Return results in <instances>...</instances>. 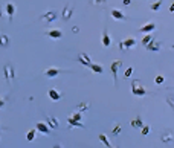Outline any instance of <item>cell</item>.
<instances>
[{"instance_id":"6da1fadb","label":"cell","mask_w":174,"mask_h":148,"mask_svg":"<svg viewBox=\"0 0 174 148\" xmlns=\"http://www.w3.org/2000/svg\"><path fill=\"white\" fill-rule=\"evenodd\" d=\"M131 93H133L134 96H144V95H147L148 92H147L145 86H144L139 80H134V81H131Z\"/></svg>"},{"instance_id":"7a4b0ae2","label":"cell","mask_w":174,"mask_h":148,"mask_svg":"<svg viewBox=\"0 0 174 148\" xmlns=\"http://www.w3.org/2000/svg\"><path fill=\"white\" fill-rule=\"evenodd\" d=\"M3 75H5V80H6L8 84H11L14 81V78H15V69H14V66L11 63H6L3 66Z\"/></svg>"},{"instance_id":"3957f363","label":"cell","mask_w":174,"mask_h":148,"mask_svg":"<svg viewBox=\"0 0 174 148\" xmlns=\"http://www.w3.org/2000/svg\"><path fill=\"white\" fill-rule=\"evenodd\" d=\"M121 66H122V61H121V60H113L112 64H110V72H112L113 84H115V86H116V81H118V70H119Z\"/></svg>"},{"instance_id":"277c9868","label":"cell","mask_w":174,"mask_h":148,"mask_svg":"<svg viewBox=\"0 0 174 148\" xmlns=\"http://www.w3.org/2000/svg\"><path fill=\"white\" fill-rule=\"evenodd\" d=\"M43 21H46V23H54L57 18H58V12L57 11H54V9H51V11H46L41 17H40Z\"/></svg>"},{"instance_id":"5b68a950","label":"cell","mask_w":174,"mask_h":148,"mask_svg":"<svg viewBox=\"0 0 174 148\" xmlns=\"http://www.w3.org/2000/svg\"><path fill=\"white\" fill-rule=\"evenodd\" d=\"M63 72H67V70H63V69H58V67H49V69L44 70V77L46 78H55Z\"/></svg>"},{"instance_id":"8992f818","label":"cell","mask_w":174,"mask_h":148,"mask_svg":"<svg viewBox=\"0 0 174 148\" xmlns=\"http://www.w3.org/2000/svg\"><path fill=\"white\" fill-rule=\"evenodd\" d=\"M72 14H73V5H66L64 9L61 11V18L64 21H69L70 17H72Z\"/></svg>"},{"instance_id":"52a82bcc","label":"cell","mask_w":174,"mask_h":148,"mask_svg":"<svg viewBox=\"0 0 174 148\" xmlns=\"http://www.w3.org/2000/svg\"><path fill=\"white\" fill-rule=\"evenodd\" d=\"M147 51H151V52H159L160 51V47H162V43L160 41H156V38H153L150 43H148L147 46Z\"/></svg>"},{"instance_id":"ba28073f","label":"cell","mask_w":174,"mask_h":148,"mask_svg":"<svg viewBox=\"0 0 174 148\" xmlns=\"http://www.w3.org/2000/svg\"><path fill=\"white\" fill-rule=\"evenodd\" d=\"M134 46H136V38H133V37H128V38H125V40H122L124 52L130 51V49H131V47H134Z\"/></svg>"},{"instance_id":"9c48e42d","label":"cell","mask_w":174,"mask_h":148,"mask_svg":"<svg viewBox=\"0 0 174 148\" xmlns=\"http://www.w3.org/2000/svg\"><path fill=\"white\" fill-rule=\"evenodd\" d=\"M44 35L49 37V38H52V40H60L63 37V31L61 29H51V31H46Z\"/></svg>"},{"instance_id":"30bf717a","label":"cell","mask_w":174,"mask_h":148,"mask_svg":"<svg viewBox=\"0 0 174 148\" xmlns=\"http://www.w3.org/2000/svg\"><path fill=\"white\" fill-rule=\"evenodd\" d=\"M110 14H112V17H113V18H116V20H122V21H127V20H128V17H127L125 14H124L121 9H116V8H115V9H112V11H110Z\"/></svg>"},{"instance_id":"8fae6325","label":"cell","mask_w":174,"mask_h":148,"mask_svg":"<svg viewBox=\"0 0 174 148\" xmlns=\"http://www.w3.org/2000/svg\"><path fill=\"white\" fill-rule=\"evenodd\" d=\"M77 60H78L80 64H83V66H86V67H89L90 63H92V60L89 58V55L84 54V52H83V54H78V55H77Z\"/></svg>"},{"instance_id":"7c38bea8","label":"cell","mask_w":174,"mask_h":148,"mask_svg":"<svg viewBox=\"0 0 174 148\" xmlns=\"http://www.w3.org/2000/svg\"><path fill=\"white\" fill-rule=\"evenodd\" d=\"M35 130L40 131V133H44V134H51V128H49L47 124H44V122H37Z\"/></svg>"},{"instance_id":"4fadbf2b","label":"cell","mask_w":174,"mask_h":148,"mask_svg":"<svg viewBox=\"0 0 174 148\" xmlns=\"http://www.w3.org/2000/svg\"><path fill=\"white\" fill-rule=\"evenodd\" d=\"M47 95H49V98H51L52 101H60L61 98H63V95H61L58 90H55V89H49Z\"/></svg>"},{"instance_id":"5bb4252c","label":"cell","mask_w":174,"mask_h":148,"mask_svg":"<svg viewBox=\"0 0 174 148\" xmlns=\"http://www.w3.org/2000/svg\"><path fill=\"white\" fill-rule=\"evenodd\" d=\"M46 124H47V127L49 128H58V119L57 118H54V116H47L46 118Z\"/></svg>"},{"instance_id":"9a60e30c","label":"cell","mask_w":174,"mask_h":148,"mask_svg":"<svg viewBox=\"0 0 174 148\" xmlns=\"http://www.w3.org/2000/svg\"><path fill=\"white\" fill-rule=\"evenodd\" d=\"M156 29V23H153V21H150V23H147V24H144V26H141L139 28V32H151V31H154Z\"/></svg>"},{"instance_id":"2e32d148","label":"cell","mask_w":174,"mask_h":148,"mask_svg":"<svg viewBox=\"0 0 174 148\" xmlns=\"http://www.w3.org/2000/svg\"><path fill=\"white\" fill-rule=\"evenodd\" d=\"M6 14H8V17H9V21H12V18H14V14H15V5L14 3H8L6 5Z\"/></svg>"},{"instance_id":"e0dca14e","label":"cell","mask_w":174,"mask_h":148,"mask_svg":"<svg viewBox=\"0 0 174 148\" xmlns=\"http://www.w3.org/2000/svg\"><path fill=\"white\" fill-rule=\"evenodd\" d=\"M103 44H104V47H109L112 44V38H110V34L107 29L103 31Z\"/></svg>"},{"instance_id":"ac0fdd59","label":"cell","mask_w":174,"mask_h":148,"mask_svg":"<svg viewBox=\"0 0 174 148\" xmlns=\"http://www.w3.org/2000/svg\"><path fill=\"white\" fill-rule=\"evenodd\" d=\"M89 109H90V102H80V104L77 105V112H80L81 115H83V113H87Z\"/></svg>"},{"instance_id":"d6986e66","label":"cell","mask_w":174,"mask_h":148,"mask_svg":"<svg viewBox=\"0 0 174 148\" xmlns=\"http://www.w3.org/2000/svg\"><path fill=\"white\" fill-rule=\"evenodd\" d=\"M89 67H90V70H93L95 73H99V75H101V73L104 72V67L99 64V63H90Z\"/></svg>"},{"instance_id":"ffe728a7","label":"cell","mask_w":174,"mask_h":148,"mask_svg":"<svg viewBox=\"0 0 174 148\" xmlns=\"http://www.w3.org/2000/svg\"><path fill=\"white\" fill-rule=\"evenodd\" d=\"M130 125H131V127H136V128H142V127H144V121H142L141 116H136V118L130 122Z\"/></svg>"},{"instance_id":"44dd1931","label":"cell","mask_w":174,"mask_h":148,"mask_svg":"<svg viewBox=\"0 0 174 148\" xmlns=\"http://www.w3.org/2000/svg\"><path fill=\"white\" fill-rule=\"evenodd\" d=\"M67 122H69V128H72V127H78V128H86V125L83 124V122H77V121H73L70 116L67 118Z\"/></svg>"},{"instance_id":"7402d4cb","label":"cell","mask_w":174,"mask_h":148,"mask_svg":"<svg viewBox=\"0 0 174 148\" xmlns=\"http://www.w3.org/2000/svg\"><path fill=\"white\" fill-rule=\"evenodd\" d=\"M98 137H99V140H101V142H103V143H104L107 148H113V146H112V142H110V139H109V137H107L104 133H99V136H98Z\"/></svg>"},{"instance_id":"603a6c76","label":"cell","mask_w":174,"mask_h":148,"mask_svg":"<svg viewBox=\"0 0 174 148\" xmlns=\"http://www.w3.org/2000/svg\"><path fill=\"white\" fill-rule=\"evenodd\" d=\"M9 43H11V40H9V37H8V35L0 34V46H2V47H8V46H9Z\"/></svg>"},{"instance_id":"cb8c5ba5","label":"cell","mask_w":174,"mask_h":148,"mask_svg":"<svg viewBox=\"0 0 174 148\" xmlns=\"http://www.w3.org/2000/svg\"><path fill=\"white\" fill-rule=\"evenodd\" d=\"M160 139H162V142H165V143H171L172 142V133L171 131H165V133H162V136H160Z\"/></svg>"},{"instance_id":"d4e9b609","label":"cell","mask_w":174,"mask_h":148,"mask_svg":"<svg viewBox=\"0 0 174 148\" xmlns=\"http://www.w3.org/2000/svg\"><path fill=\"white\" fill-rule=\"evenodd\" d=\"M35 134H37V130H35V128H32V130H29V131H28V134H26V139H28L29 142H32V140L35 139Z\"/></svg>"},{"instance_id":"484cf974","label":"cell","mask_w":174,"mask_h":148,"mask_svg":"<svg viewBox=\"0 0 174 148\" xmlns=\"http://www.w3.org/2000/svg\"><path fill=\"white\" fill-rule=\"evenodd\" d=\"M151 11H159L160 8H162V0H157V2H154V3H151Z\"/></svg>"},{"instance_id":"4316f807","label":"cell","mask_w":174,"mask_h":148,"mask_svg":"<svg viewBox=\"0 0 174 148\" xmlns=\"http://www.w3.org/2000/svg\"><path fill=\"white\" fill-rule=\"evenodd\" d=\"M70 118H72L73 121H77V122H81V121H83V115H81L80 112H75V113H73Z\"/></svg>"},{"instance_id":"83f0119b","label":"cell","mask_w":174,"mask_h":148,"mask_svg":"<svg viewBox=\"0 0 174 148\" xmlns=\"http://www.w3.org/2000/svg\"><path fill=\"white\" fill-rule=\"evenodd\" d=\"M153 38H154V37H153V35H150V34H148V35H145V37L142 38V44H144V46H147V44L150 43Z\"/></svg>"},{"instance_id":"f1b7e54d","label":"cell","mask_w":174,"mask_h":148,"mask_svg":"<svg viewBox=\"0 0 174 148\" xmlns=\"http://www.w3.org/2000/svg\"><path fill=\"white\" fill-rule=\"evenodd\" d=\"M121 131H122V127H121L119 124H115V127H113V134H115V136H119Z\"/></svg>"},{"instance_id":"f546056e","label":"cell","mask_w":174,"mask_h":148,"mask_svg":"<svg viewBox=\"0 0 174 148\" xmlns=\"http://www.w3.org/2000/svg\"><path fill=\"white\" fill-rule=\"evenodd\" d=\"M141 131H142V136H147L148 133H150V125H144L141 128Z\"/></svg>"},{"instance_id":"4dcf8cb0","label":"cell","mask_w":174,"mask_h":148,"mask_svg":"<svg viewBox=\"0 0 174 148\" xmlns=\"http://www.w3.org/2000/svg\"><path fill=\"white\" fill-rule=\"evenodd\" d=\"M131 73H133V67H128V69L125 70V73H124V78H130Z\"/></svg>"},{"instance_id":"1f68e13d","label":"cell","mask_w":174,"mask_h":148,"mask_svg":"<svg viewBox=\"0 0 174 148\" xmlns=\"http://www.w3.org/2000/svg\"><path fill=\"white\" fill-rule=\"evenodd\" d=\"M6 105V99H5V98H2V96H0V109H3Z\"/></svg>"},{"instance_id":"d6a6232c","label":"cell","mask_w":174,"mask_h":148,"mask_svg":"<svg viewBox=\"0 0 174 148\" xmlns=\"http://www.w3.org/2000/svg\"><path fill=\"white\" fill-rule=\"evenodd\" d=\"M163 83V77L162 75H157L156 77V84H162Z\"/></svg>"},{"instance_id":"836d02e7","label":"cell","mask_w":174,"mask_h":148,"mask_svg":"<svg viewBox=\"0 0 174 148\" xmlns=\"http://www.w3.org/2000/svg\"><path fill=\"white\" fill-rule=\"evenodd\" d=\"M122 3H124V5H125V6H128V5L131 3V0H122Z\"/></svg>"},{"instance_id":"e575fe53","label":"cell","mask_w":174,"mask_h":148,"mask_svg":"<svg viewBox=\"0 0 174 148\" xmlns=\"http://www.w3.org/2000/svg\"><path fill=\"white\" fill-rule=\"evenodd\" d=\"M166 102L169 104V107H172L174 104H172V98H168V99H166Z\"/></svg>"},{"instance_id":"d590c367","label":"cell","mask_w":174,"mask_h":148,"mask_svg":"<svg viewBox=\"0 0 174 148\" xmlns=\"http://www.w3.org/2000/svg\"><path fill=\"white\" fill-rule=\"evenodd\" d=\"M103 2H104V0H93L95 5H99V3H103Z\"/></svg>"},{"instance_id":"8d00e7d4","label":"cell","mask_w":174,"mask_h":148,"mask_svg":"<svg viewBox=\"0 0 174 148\" xmlns=\"http://www.w3.org/2000/svg\"><path fill=\"white\" fill-rule=\"evenodd\" d=\"M73 32H75V34L80 32V28H78V26H73Z\"/></svg>"},{"instance_id":"74e56055","label":"cell","mask_w":174,"mask_h":148,"mask_svg":"<svg viewBox=\"0 0 174 148\" xmlns=\"http://www.w3.org/2000/svg\"><path fill=\"white\" fill-rule=\"evenodd\" d=\"M54 148H63V145H61V143H57V145H54Z\"/></svg>"},{"instance_id":"f35d334b","label":"cell","mask_w":174,"mask_h":148,"mask_svg":"<svg viewBox=\"0 0 174 148\" xmlns=\"http://www.w3.org/2000/svg\"><path fill=\"white\" fill-rule=\"evenodd\" d=\"M0 17H2V11H0Z\"/></svg>"}]
</instances>
